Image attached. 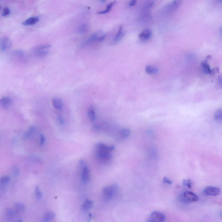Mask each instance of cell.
Listing matches in <instances>:
<instances>
[{
  "label": "cell",
  "mask_w": 222,
  "mask_h": 222,
  "mask_svg": "<svg viewBox=\"0 0 222 222\" xmlns=\"http://www.w3.org/2000/svg\"><path fill=\"white\" fill-rule=\"evenodd\" d=\"M114 149L113 146L108 145L102 143H97L95 146V156L101 162L107 163L112 159V152Z\"/></svg>",
  "instance_id": "6da1fadb"
},
{
  "label": "cell",
  "mask_w": 222,
  "mask_h": 222,
  "mask_svg": "<svg viewBox=\"0 0 222 222\" xmlns=\"http://www.w3.org/2000/svg\"><path fill=\"white\" fill-rule=\"evenodd\" d=\"M105 37H106V34L102 31H97L93 34H92L85 41H84L81 44V46L82 47H84L92 44L93 42H96V41L101 42L103 41L105 39Z\"/></svg>",
  "instance_id": "7a4b0ae2"
},
{
  "label": "cell",
  "mask_w": 222,
  "mask_h": 222,
  "mask_svg": "<svg viewBox=\"0 0 222 222\" xmlns=\"http://www.w3.org/2000/svg\"><path fill=\"white\" fill-rule=\"evenodd\" d=\"M118 187L115 185H112L105 187L103 189V196L106 201H110L117 193Z\"/></svg>",
  "instance_id": "3957f363"
},
{
  "label": "cell",
  "mask_w": 222,
  "mask_h": 222,
  "mask_svg": "<svg viewBox=\"0 0 222 222\" xmlns=\"http://www.w3.org/2000/svg\"><path fill=\"white\" fill-rule=\"evenodd\" d=\"M179 199L183 204H188L197 201L198 197L192 192L186 191L180 195Z\"/></svg>",
  "instance_id": "277c9868"
},
{
  "label": "cell",
  "mask_w": 222,
  "mask_h": 222,
  "mask_svg": "<svg viewBox=\"0 0 222 222\" xmlns=\"http://www.w3.org/2000/svg\"><path fill=\"white\" fill-rule=\"evenodd\" d=\"M51 47L50 45H41L34 47L33 51V53L38 57H45L49 53Z\"/></svg>",
  "instance_id": "5b68a950"
},
{
  "label": "cell",
  "mask_w": 222,
  "mask_h": 222,
  "mask_svg": "<svg viewBox=\"0 0 222 222\" xmlns=\"http://www.w3.org/2000/svg\"><path fill=\"white\" fill-rule=\"evenodd\" d=\"M165 215L159 211H154L152 212L150 217L148 219L147 221L149 222H161L165 220Z\"/></svg>",
  "instance_id": "8992f818"
},
{
  "label": "cell",
  "mask_w": 222,
  "mask_h": 222,
  "mask_svg": "<svg viewBox=\"0 0 222 222\" xmlns=\"http://www.w3.org/2000/svg\"><path fill=\"white\" fill-rule=\"evenodd\" d=\"M12 41L11 40L8 38V37H5L1 40V43H0V49L1 52H5L6 51L10 49L12 46Z\"/></svg>",
  "instance_id": "52a82bcc"
},
{
  "label": "cell",
  "mask_w": 222,
  "mask_h": 222,
  "mask_svg": "<svg viewBox=\"0 0 222 222\" xmlns=\"http://www.w3.org/2000/svg\"><path fill=\"white\" fill-rule=\"evenodd\" d=\"M182 2L183 0H174L167 6V11L169 12H174L181 5Z\"/></svg>",
  "instance_id": "ba28073f"
},
{
  "label": "cell",
  "mask_w": 222,
  "mask_h": 222,
  "mask_svg": "<svg viewBox=\"0 0 222 222\" xmlns=\"http://www.w3.org/2000/svg\"><path fill=\"white\" fill-rule=\"evenodd\" d=\"M204 194L209 196H217L220 193V190L219 188L215 186H208L204 190Z\"/></svg>",
  "instance_id": "9c48e42d"
},
{
  "label": "cell",
  "mask_w": 222,
  "mask_h": 222,
  "mask_svg": "<svg viewBox=\"0 0 222 222\" xmlns=\"http://www.w3.org/2000/svg\"><path fill=\"white\" fill-rule=\"evenodd\" d=\"M152 34V33L151 30L148 29H145L140 33L139 36V38L141 41H147L151 38Z\"/></svg>",
  "instance_id": "30bf717a"
},
{
  "label": "cell",
  "mask_w": 222,
  "mask_h": 222,
  "mask_svg": "<svg viewBox=\"0 0 222 222\" xmlns=\"http://www.w3.org/2000/svg\"><path fill=\"white\" fill-rule=\"evenodd\" d=\"M90 173L89 167L87 165L83 167L81 178L83 183H87L89 179Z\"/></svg>",
  "instance_id": "8fae6325"
},
{
  "label": "cell",
  "mask_w": 222,
  "mask_h": 222,
  "mask_svg": "<svg viewBox=\"0 0 222 222\" xmlns=\"http://www.w3.org/2000/svg\"><path fill=\"white\" fill-rule=\"evenodd\" d=\"M12 102V100L11 98L7 96L3 97L0 100V105L3 109H7L11 105Z\"/></svg>",
  "instance_id": "7c38bea8"
},
{
  "label": "cell",
  "mask_w": 222,
  "mask_h": 222,
  "mask_svg": "<svg viewBox=\"0 0 222 222\" xmlns=\"http://www.w3.org/2000/svg\"><path fill=\"white\" fill-rule=\"evenodd\" d=\"M39 20V18L38 17H31L25 20L22 24L23 25L26 26L33 25L38 23Z\"/></svg>",
  "instance_id": "4fadbf2b"
},
{
  "label": "cell",
  "mask_w": 222,
  "mask_h": 222,
  "mask_svg": "<svg viewBox=\"0 0 222 222\" xmlns=\"http://www.w3.org/2000/svg\"><path fill=\"white\" fill-rule=\"evenodd\" d=\"M36 128L35 126H31L24 134L23 138L25 139H29L32 138L36 132Z\"/></svg>",
  "instance_id": "5bb4252c"
},
{
  "label": "cell",
  "mask_w": 222,
  "mask_h": 222,
  "mask_svg": "<svg viewBox=\"0 0 222 222\" xmlns=\"http://www.w3.org/2000/svg\"><path fill=\"white\" fill-rule=\"evenodd\" d=\"M124 35H125V33L123 31V27H122V26H120L119 27L118 32L114 38V42L117 43V42H119L124 37Z\"/></svg>",
  "instance_id": "9a60e30c"
},
{
  "label": "cell",
  "mask_w": 222,
  "mask_h": 222,
  "mask_svg": "<svg viewBox=\"0 0 222 222\" xmlns=\"http://www.w3.org/2000/svg\"><path fill=\"white\" fill-rule=\"evenodd\" d=\"M13 56L20 59H25V53L22 50H15L12 53Z\"/></svg>",
  "instance_id": "2e32d148"
},
{
  "label": "cell",
  "mask_w": 222,
  "mask_h": 222,
  "mask_svg": "<svg viewBox=\"0 0 222 222\" xmlns=\"http://www.w3.org/2000/svg\"><path fill=\"white\" fill-rule=\"evenodd\" d=\"M55 214L53 212L50 211L46 212L42 218L43 222H50L55 218Z\"/></svg>",
  "instance_id": "e0dca14e"
},
{
  "label": "cell",
  "mask_w": 222,
  "mask_h": 222,
  "mask_svg": "<svg viewBox=\"0 0 222 222\" xmlns=\"http://www.w3.org/2000/svg\"><path fill=\"white\" fill-rule=\"evenodd\" d=\"M52 103L53 107L57 110H60L63 106V102L61 99L57 98H53L52 100Z\"/></svg>",
  "instance_id": "ac0fdd59"
},
{
  "label": "cell",
  "mask_w": 222,
  "mask_h": 222,
  "mask_svg": "<svg viewBox=\"0 0 222 222\" xmlns=\"http://www.w3.org/2000/svg\"><path fill=\"white\" fill-rule=\"evenodd\" d=\"M88 117L92 121H94L96 119V113L95 109L92 106H90L87 111Z\"/></svg>",
  "instance_id": "d6986e66"
},
{
  "label": "cell",
  "mask_w": 222,
  "mask_h": 222,
  "mask_svg": "<svg viewBox=\"0 0 222 222\" xmlns=\"http://www.w3.org/2000/svg\"><path fill=\"white\" fill-rule=\"evenodd\" d=\"M89 30V26L87 24L84 23L79 25L77 28V32L80 34H84L87 32Z\"/></svg>",
  "instance_id": "ffe728a7"
},
{
  "label": "cell",
  "mask_w": 222,
  "mask_h": 222,
  "mask_svg": "<svg viewBox=\"0 0 222 222\" xmlns=\"http://www.w3.org/2000/svg\"><path fill=\"white\" fill-rule=\"evenodd\" d=\"M15 211L12 209H8L5 212L6 219L8 221H12L16 214Z\"/></svg>",
  "instance_id": "44dd1931"
},
{
  "label": "cell",
  "mask_w": 222,
  "mask_h": 222,
  "mask_svg": "<svg viewBox=\"0 0 222 222\" xmlns=\"http://www.w3.org/2000/svg\"><path fill=\"white\" fill-rule=\"evenodd\" d=\"M14 210L16 213H20L24 211L25 209V205L23 203L18 202L14 205Z\"/></svg>",
  "instance_id": "7402d4cb"
},
{
  "label": "cell",
  "mask_w": 222,
  "mask_h": 222,
  "mask_svg": "<svg viewBox=\"0 0 222 222\" xmlns=\"http://www.w3.org/2000/svg\"><path fill=\"white\" fill-rule=\"evenodd\" d=\"M93 203L89 199H86L84 202L82 206V208L84 210H88L91 209L93 206Z\"/></svg>",
  "instance_id": "603a6c76"
},
{
  "label": "cell",
  "mask_w": 222,
  "mask_h": 222,
  "mask_svg": "<svg viewBox=\"0 0 222 222\" xmlns=\"http://www.w3.org/2000/svg\"><path fill=\"white\" fill-rule=\"evenodd\" d=\"M116 3V1H113V2H111V3H110L109 4V5H108L107 7H106V9H105L103 11H100V12H98L97 14H105L108 13H109V12L111 10V9H112L113 7L114 6V5H115Z\"/></svg>",
  "instance_id": "cb8c5ba5"
},
{
  "label": "cell",
  "mask_w": 222,
  "mask_h": 222,
  "mask_svg": "<svg viewBox=\"0 0 222 222\" xmlns=\"http://www.w3.org/2000/svg\"><path fill=\"white\" fill-rule=\"evenodd\" d=\"M145 72L148 74H156L158 72V69L156 67L152 66H147L145 67Z\"/></svg>",
  "instance_id": "d4e9b609"
},
{
  "label": "cell",
  "mask_w": 222,
  "mask_h": 222,
  "mask_svg": "<svg viewBox=\"0 0 222 222\" xmlns=\"http://www.w3.org/2000/svg\"><path fill=\"white\" fill-rule=\"evenodd\" d=\"M202 68L204 72L206 74H211L212 71L210 69V66L206 61H204L201 64Z\"/></svg>",
  "instance_id": "484cf974"
},
{
  "label": "cell",
  "mask_w": 222,
  "mask_h": 222,
  "mask_svg": "<svg viewBox=\"0 0 222 222\" xmlns=\"http://www.w3.org/2000/svg\"><path fill=\"white\" fill-rule=\"evenodd\" d=\"M214 118L217 121L222 120V109H219L216 111L214 113Z\"/></svg>",
  "instance_id": "4316f807"
},
{
  "label": "cell",
  "mask_w": 222,
  "mask_h": 222,
  "mask_svg": "<svg viewBox=\"0 0 222 222\" xmlns=\"http://www.w3.org/2000/svg\"><path fill=\"white\" fill-rule=\"evenodd\" d=\"M10 180V177L9 176H5L2 177L1 179V188L6 186L9 183Z\"/></svg>",
  "instance_id": "83f0119b"
},
{
  "label": "cell",
  "mask_w": 222,
  "mask_h": 222,
  "mask_svg": "<svg viewBox=\"0 0 222 222\" xmlns=\"http://www.w3.org/2000/svg\"><path fill=\"white\" fill-rule=\"evenodd\" d=\"M120 134L122 138L126 139L129 137V135H130L131 131L128 128H124L121 131Z\"/></svg>",
  "instance_id": "f1b7e54d"
},
{
  "label": "cell",
  "mask_w": 222,
  "mask_h": 222,
  "mask_svg": "<svg viewBox=\"0 0 222 222\" xmlns=\"http://www.w3.org/2000/svg\"><path fill=\"white\" fill-rule=\"evenodd\" d=\"M183 184L184 186H186V187L191 188L192 187L193 182L190 179H186L184 180H183Z\"/></svg>",
  "instance_id": "f546056e"
},
{
  "label": "cell",
  "mask_w": 222,
  "mask_h": 222,
  "mask_svg": "<svg viewBox=\"0 0 222 222\" xmlns=\"http://www.w3.org/2000/svg\"><path fill=\"white\" fill-rule=\"evenodd\" d=\"M35 194H36V197L38 199H41L42 197V193L40 190L39 186H37L35 188Z\"/></svg>",
  "instance_id": "4dcf8cb0"
},
{
  "label": "cell",
  "mask_w": 222,
  "mask_h": 222,
  "mask_svg": "<svg viewBox=\"0 0 222 222\" xmlns=\"http://www.w3.org/2000/svg\"><path fill=\"white\" fill-rule=\"evenodd\" d=\"M10 10L9 8L8 7H5L3 8V11H2V15L4 17L8 16L10 14Z\"/></svg>",
  "instance_id": "1f68e13d"
},
{
  "label": "cell",
  "mask_w": 222,
  "mask_h": 222,
  "mask_svg": "<svg viewBox=\"0 0 222 222\" xmlns=\"http://www.w3.org/2000/svg\"><path fill=\"white\" fill-rule=\"evenodd\" d=\"M57 120L60 125H64L65 123V120L64 118L61 116H58L57 118Z\"/></svg>",
  "instance_id": "d6a6232c"
},
{
  "label": "cell",
  "mask_w": 222,
  "mask_h": 222,
  "mask_svg": "<svg viewBox=\"0 0 222 222\" xmlns=\"http://www.w3.org/2000/svg\"><path fill=\"white\" fill-rule=\"evenodd\" d=\"M163 181L165 184H167L171 185L172 184L171 180L167 178H164L163 179Z\"/></svg>",
  "instance_id": "836d02e7"
},
{
  "label": "cell",
  "mask_w": 222,
  "mask_h": 222,
  "mask_svg": "<svg viewBox=\"0 0 222 222\" xmlns=\"http://www.w3.org/2000/svg\"><path fill=\"white\" fill-rule=\"evenodd\" d=\"M45 141V138L44 135H41L40 136V145H44V144Z\"/></svg>",
  "instance_id": "e575fe53"
},
{
  "label": "cell",
  "mask_w": 222,
  "mask_h": 222,
  "mask_svg": "<svg viewBox=\"0 0 222 222\" xmlns=\"http://www.w3.org/2000/svg\"><path fill=\"white\" fill-rule=\"evenodd\" d=\"M138 0H130L129 3V6L130 7H133L135 5Z\"/></svg>",
  "instance_id": "d590c367"
},
{
  "label": "cell",
  "mask_w": 222,
  "mask_h": 222,
  "mask_svg": "<svg viewBox=\"0 0 222 222\" xmlns=\"http://www.w3.org/2000/svg\"><path fill=\"white\" fill-rule=\"evenodd\" d=\"M218 81L220 85L222 86V76L219 75L218 77Z\"/></svg>",
  "instance_id": "8d00e7d4"
},
{
  "label": "cell",
  "mask_w": 222,
  "mask_h": 222,
  "mask_svg": "<svg viewBox=\"0 0 222 222\" xmlns=\"http://www.w3.org/2000/svg\"><path fill=\"white\" fill-rule=\"evenodd\" d=\"M13 173L14 175H16V176L18 175V174H19V170L18 168H17V167H15V168H14Z\"/></svg>",
  "instance_id": "74e56055"
},
{
  "label": "cell",
  "mask_w": 222,
  "mask_h": 222,
  "mask_svg": "<svg viewBox=\"0 0 222 222\" xmlns=\"http://www.w3.org/2000/svg\"><path fill=\"white\" fill-rule=\"evenodd\" d=\"M220 34L221 36H222V26H221L220 28Z\"/></svg>",
  "instance_id": "f35d334b"
},
{
  "label": "cell",
  "mask_w": 222,
  "mask_h": 222,
  "mask_svg": "<svg viewBox=\"0 0 222 222\" xmlns=\"http://www.w3.org/2000/svg\"><path fill=\"white\" fill-rule=\"evenodd\" d=\"M100 1H101V2H103H103H105V1H106L107 0H100Z\"/></svg>",
  "instance_id": "ab89813d"
},
{
  "label": "cell",
  "mask_w": 222,
  "mask_h": 222,
  "mask_svg": "<svg viewBox=\"0 0 222 222\" xmlns=\"http://www.w3.org/2000/svg\"><path fill=\"white\" fill-rule=\"evenodd\" d=\"M217 1L219 2H220V3H222V0H217Z\"/></svg>",
  "instance_id": "60d3db41"
},
{
  "label": "cell",
  "mask_w": 222,
  "mask_h": 222,
  "mask_svg": "<svg viewBox=\"0 0 222 222\" xmlns=\"http://www.w3.org/2000/svg\"><path fill=\"white\" fill-rule=\"evenodd\" d=\"M221 215H222V214H221Z\"/></svg>",
  "instance_id": "b9f144b4"
}]
</instances>
